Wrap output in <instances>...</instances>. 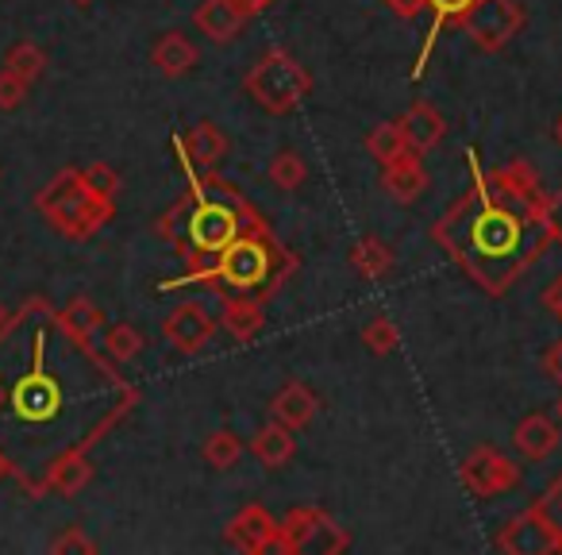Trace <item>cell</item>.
Returning <instances> with one entry per match:
<instances>
[{
	"label": "cell",
	"mask_w": 562,
	"mask_h": 555,
	"mask_svg": "<svg viewBox=\"0 0 562 555\" xmlns=\"http://www.w3.org/2000/svg\"><path fill=\"white\" fill-rule=\"evenodd\" d=\"M470 189L436 220L431 240L482 286L490 298H505L524 274L547 255V193L536 166L513 158L485 170L470 151Z\"/></svg>",
	"instance_id": "6da1fadb"
},
{
	"label": "cell",
	"mask_w": 562,
	"mask_h": 555,
	"mask_svg": "<svg viewBox=\"0 0 562 555\" xmlns=\"http://www.w3.org/2000/svg\"><path fill=\"white\" fill-rule=\"evenodd\" d=\"M181 170L189 178V189L178 204H170L158 217L155 232L178 247V255L186 258V274L181 278H189L212 255H220L235 235H243L250 224H258L262 212L220 174L196 170V166H181Z\"/></svg>",
	"instance_id": "7a4b0ae2"
},
{
	"label": "cell",
	"mask_w": 562,
	"mask_h": 555,
	"mask_svg": "<svg viewBox=\"0 0 562 555\" xmlns=\"http://www.w3.org/2000/svg\"><path fill=\"white\" fill-rule=\"evenodd\" d=\"M297 255H293L278 235L270 232L266 220L250 224L243 235H235L220 255H212L189 278H173L162 282V290H178V286H209V290H232V293H255V298H270L281 290V282H290V274L297 270Z\"/></svg>",
	"instance_id": "3957f363"
},
{
	"label": "cell",
	"mask_w": 562,
	"mask_h": 555,
	"mask_svg": "<svg viewBox=\"0 0 562 555\" xmlns=\"http://www.w3.org/2000/svg\"><path fill=\"white\" fill-rule=\"evenodd\" d=\"M35 209H40L43 220H47L55 232H63L66 240H89V235H97L116 217V201L97 197L93 189L86 186L81 170H74V166L58 170L55 178L40 189Z\"/></svg>",
	"instance_id": "277c9868"
},
{
	"label": "cell",
	"mask_w": 562,
	"mask_h": 555,
	"mask_svg": "<svg viewBox=\"0 0 562 555\" xmlns=\"http://www.w3.org/2000/svg\"><path fill=\"white\" fill-rule=\"evenodd\" d=\"M243 89H247V97L262 112H270V116H290V112H297V104L308 97L313 78H308V70L285 47H270L247 70Z\"/></svg>",
	"instance_id": "5b68a950"
},
{
	"label": "cell",
	"mask_w": 562,
	"mask_h": 555,
	"mask_svg": "<svg viewBox=\"0 0 562 555\" xmlns=\"http://www.w3.org/2000/svg\"><path fill=\"white\" fill-rule=\"evenodd\" d=\"M4 406H12V417L20 424H35V429L55 424L63 417L66 386L58 382V375L47 370V329H40L32 336V367L12 382Z\"/></svg>",
	"instance_id": "8992f818"
},
{
	"label": "cell",
	"mask_w": 562,
	"mask_h": 555,
	"mask_svg": "<svg viewBox=\"0 0 562 555\" xmlns=\"http://www.w3.org/2000/svg\"><path fill=\"white\" fill-rule=\"evenodd\" d=\"M351 547V536L331 521V513L313 506H297L278 521V540L273 552L281 555H336Z\"/></svg>",
	"instance_id": "52a82bcc"
},
{
	"label": "cell",
	"mask_w": 562,
	"mask_h": 555,
	"mask_svg": "<svg viewBox=\"0 0 562 555\" xmlns=\"http://www.w3.org/2000/svg\"><path fill=\"white\" fill-rule=\"evenodd\" d=\"M459 27L467 40L485 55H497L520 35L524 27V4L520 0H474L459 16Z\"/></svg>",
	"instance_id": "ba28073f"
},
{
	"label": "cell",
	"mask_w": 562,
	"mask_h": 555,
	"mask_svg": "<svg viewBox=\"0 0 562 555\" xmlns=\"http://www.w3.org/2000/svg\"><path fill=\"white\" fill-rule=\"evenodd\" d=\"M459 478H462V490L474 493V498H501V493L516 490L524 475L508 455H501L497 447L482 444L462 459Z\"/></svg>",
	"instance_id": "9c48e42d"
},
{
	"label": "cell",
	"mask_w": 562,
	"mask_h": 555,
	"mask_svg": "<svg viewBox=\"0 0 562 555\" xmlns=\"http://www.w3.org/2000/svg\"><path fill=\"white\" fill-rule=\"evenodd\" d=\"M162 336L173 352L196 355L212 344V336H216V321H212L209 309L196 306V301H181V306L170 309V317L162 321Z\"/></svg>",
	"instance_id": "30bf717a"
},
{
	"label": "cell",
	"mask_w": 562,
	"mask_h": 555,
	"mask_svg": "<svg viewBox=\"0 0 562 555\" xmlns=\"http://www.w3.org/2000/svg\"><path fill=\"white\" fill-rule=\"evenodd\" d=\"M173 151H178V166H196V170H216L232 151V140L224 127L212 120H196L189 132L173 135Z\"/></svg>",
	"instance_id": "8fae6325"
},
{
	"label": "cell",
	"mask_w": 562,
	"mask_h": 555,
	"mask_svg": "<svg viewBox=\"0 0 562 555\" xmlns=\"http://www.w3.org/2000/svg\"><path fill=\"white\" fill-rule=\"evenodd\" d=\"M497 552H508V555H547V552H562V544H559V536L547 529L543 517L536 513V506H528L524 513H516L513 521L501 524Z\"/></svg>",
	"instance_id": "7c38bea8"
},
{
	"label": "cell",
	"mask_w": 562,
	"mask_h": 555,
	"mask_svg": "<svg viewBox=\"0 0 562 555\" xmlns=\"http://www.w3.org/2000/svg\"><path fill=\"white\" fill-rule=\"evenodd\" d=\"M224 540L235 547V552H247V555L273 552V540H278V521L270 517V509L243 506L239 513L227 521Z\"/></svg>",
	"instance_id": "4fadbf2b"
},
{
	"label": "cell",
	"mask_w": 562,
	"mask_h": 555,
	"mask_svg": "<svg viewBox=\"0 0 562 555\" xmlns=\"http://www.w3.org/2000/svg\"><path fill=\"white\" fill-rule=\"evenodd\" d=\"M220 324H224V332L235 340V344H250V340H258V332L266 329L262 298H255V293H232V298H224Z\"/></svg>",
	"instance_id": "5bb4252c"
},
{
	"label": "cell",
	"mask_w": 562,
	"mask_h": 555,
	"mask_svg": "<svg viewBox=\"0 0 562 555\" xmlns=\"http://www.w3.org/2000/svg\"><path fill=\"white\" fill-rule=\"evenodd\" d=\"M559 424L547 413H528L520 424L513 429V447L520 452L524 463H543L547 455L559 447Z\"/></svg>",
	"instance_id": "9a60e30c"
},
{
	"label": "cell",
	"mask_w": 562,
	"mask_h": 555,
	"mask_svg": "<svg viewBox=\"0 0 562 555\" xmlns=\"http://www.w3.org/2000/svg\"><path fill=\"white\" fill-rule=\"evenodd\" d=\"M397 124H401V132H405L408 147H413L416 155H424V151L439 147V143H443V135H447V120H443V112H436L428 101L408 104L405 116H401Z\"/></svg>",
	"instance_id": "2e32d148"
},
{
	"label": "cell",
	"mask_w": 562,
	"mask_h": 555,
	"mask_svg": "<svg viewBox=\"0 0 562 555\" xmlns=\"http://www.w3.org/2000/svg\"><path fill=\"white\" fill-rule=\"evenodd\" d=\"M316 409H321V398H316L305 382L281 386V390L273 393V401H270V417L278 424H285V429H293V432L305 429V424H313Z\"/></svg>",
	"instance_id": "e0dca14e"
},
{
	"label": "cell",
	"mask_w": 562,
	"mask_h": 555,
	"mask_svg": "<svg viewBox=\"0 0 562 555\" xmlns=\"http://www.w3.org/2000/svg\"><path fill=\"white\" fill-rule=\"evenodd\" d=\"M55 329L74 344H93L97 332H104V309L89 298H74L55 313Z\"/></svg>",
	"instance_id": "ac0fdd59"
},
{
	"label": "cell",
	"mask_w": 562,
	"mask_h": 555,
	"mask_svg": "<svg viewBox=\"0 0 562 555\" xmlns=\"http://www.w3.org/2000/svg\"><path fill=\"white\" fill-rule=\"evenodd\" d=\"M382 181H385V189H390L393 201L413 204L416 197H424V189H428V170H424L416 151H405L397 163L382 166Z\"/></svg>",
	"instance_id": "d6986e66"
},
{
	"label": "cell",
	"mask_w": 562,
	"mask_h": 555,
	"mask_svg": "<svg viewBox=\"0 0 562 555\" xmlns=\"http://www.w3.org/2000/svg\"><path fill=\"white\" fill-rule=\"evenodd\" d=\"M150 63H155V70L162 74V78L178 81L201 63V55H196V47L189 43V35L166 32V35H158V43L150 47Z\"/></svg>",
	"instance_id": "ffe728a7"
},
{
	"label": "cell",
	"mask_w": 562,
	"mask_h": 555,
	"mask_svg": "<svg viewBox=\"0 0 562 555\" xmlns=\"http://www.w3.org/2000/svg\"><path fill=\"white\" fill-rule=\"evenodd\" d=\"M193 24H196V32L209 35L212 43H232L235 35L243 32L247 16L235 12L227 0H201V4L193 9Z\"/></svg>",
	"instance_id": "44dd1931"
},
{
	"label": "cell",
	"mask_w": 562,
	"mask_h": 555,
	"mask_svg": "<svg viewBox=\"0 0 562 555\" xmlns=\"http://www.w3.org/2000/svg\"><path fill=\"white\" fill-rule=\"evenodd\" d=\"M250 455H255L258 463H262L266 470H281L285 463L297 455V440H293V429H285V424H266L262 432H258L255 440H250Z\"/></svg>",
	"instance_id": "7402d4cb"
},
{
	"label": "cell",
	"mask_w": 562,
	"mask_h": 555,
	"mask_svg": "<svg viewBox=\"0 0 562 555\" xmlns=\"http://www.w3.org/2000/svg\"><path fill=\"white\" fill-rule=\"evenodd\" d=\"M347 263L355 266V270L367 278V282H382L385 274L393 270V251H390V243H382V240H374V235H367V240H359L351 251H347Z\"/></svg>",
	"instance_id": "603a6c76"
},
{
	"label": "cell",
	"mask_w": 562,
	"mask_h": 555,
	"mask_svg": "<svg viewBox=\"0 0 562 555\" xmlns=\"http://www.w3.org/2000/svg\"><path fill=\"white\" fill-rule=\"evenodd\" d=\"M367 151H370V158H374L378 166H390V163H397V158L405 155V151H413V147H408V140H405V132H401L397 120H382V124L370 127Z\"/></svg>",
	"instance_id": "cb8c5ba5"
},
{
	"label": "cell",
	"mask_w": 562,
	"mask_h": 555,
	"mask_svg": "<svg viewBox=\"0 0 562 555\" xmlns=\"http://www.w3.org/2000/svg\"><path fill=\"white\" fill-rule=\"evenodd\" d=\"M4 70L16 74V78H24L27 86H35V81L47 74V51H43L40 43H32V40L12 43L9 55H4Z\"/></svg>",
	"instance_id": "d4e9b609"
},
{
	"label": "cell",
	"mask_w": 562,
	"mask_h": 555,
	"mask_svg": "<svg viewBox=\"0 0 562 555\" xmlns=\"http://www.w3.org/2000/svg\"><path fill=\"white\" fill-rule=\"evenodd\" d=\"M470 4H474V0H428V9L436 12V24H431L428 40H424L420 58H416V70H413V78H416V81L424 78V66H428L431 47H436V40H439V32H443V24H459V16L470 9Z\"/></svg>",
	"instance_id": "484cf974"
},
{
	"label": "cell",
	"mask_w": 562,
	"mask_h": 555,
	"mask_svg": "<svg viewBox=\"0 0 562 555\" xmlns=\"http://www.w3.org/2000/svg\"><path fill=\"white\" fill-rule=\"evenodd\" d=\"M243 440L235 436V432H227V429H220V432H212L209 440H204V447H201V455H204V463H209L212 470H232L235 463L243 459Z\"/></svg>",
	"instance_id": "4316f807"
},
{
	"label": "cell",
	"mask_w": 562,
	"mask_h": 555,
	"mask_svg": "<svg viewBox=\"0 0 562 555\" xmlns=\"http://www.w3.org/2000/svg\"><path fill=\"white\" fill-rule=\"evenodd\" d=\"M143 332L135 329V324H112L109 332H104V355H109L112 363H132V359H139L143 355Z\"/></svg>",
	"instance_id": "83f0119b"
},
{
	"label": "cell",
	"mask_w": 562,
	"mask_h": 555,
	"mask_svg": "<svg viewBox=\"0 0 562 555\" xmlns=\"http://www.w3.org/2000/svg\"><path fill=\"white\" fill-rule=\"evenodd\" d=\"M270 181L278 189H285V193H293V189H301L308 181V163L297 151H278L270 158Z\"/></svg>",
	"instance_id": "f1b7e54d"
},
{
	"label": "cell",
	"mask_w": 562,
	"mask_h": 555,
	"mask_svg": "<svg viewBox=\"0 0 562 555\" xmlns=\"http://www.w3.org/2000/svg\"><path fill=\"white\" fill-rule=\"evenodd\" d=\"M362 344H367V352L370 355H393L397 352V344H401V329L393 324V317H385V313H378L374 321H367V329H362Z\"/></svg>",
	"instance_id": "f546056e"
},
{
	"label": "cell",
	"mask_w": 562,
	"mask_h": 555,
	"mask_svg": "<svg viewBox=\"0 0 562 555\" xmlns=\"http://www.w3.org/2000/svg\"><path fill=\"white\" fill-rule=\"evenodd\" d=\"M536 513L547 521V529L559 536V544H562V475L554 478L551 486H547L543 493H539V501H536Z\"/></svg>",
	"instance_id": "4dcf8cb0"
},
{
	"label": "cell",
	"mask_w": 562,
	"mask_h": 555,
	"mask_svg": "<svg viewBox=\"0 0 562 555\" xmlns=\"http://www.w3.org/2000/svg\"><path fill=\"white\" fill-rule=\"evenodd\" d=\"M81 178H86V186L93 189L97 197H109V201H116V193H120V174L112 170L109 163H89V166H81Z\"/></svg>",
	"instance_id": "1f68e13d"
},
{
	"label": "cell",
	"mask_w": 562,
	"mask_h": 555,
	"mask_svg": "<svg viewBox=\"0 0 562 555\" xmlns=\"http://www.w3.org/2000/svg\"><path fill=\"white\" fill-rule=\"evenodd\" d=\"M27 81L24 78H16V74H9V70H0V112H16L20 104L27 101Z\"/></svg>",
	"instance_id": "d6a6232c"
},
{
	"label": "cell",
	"mask_w": 562,
	"mask_h": 555,
	"mask_svg": "<svg viewBox=\"0 0 562 555\" xmlns=\"http://www.w3.org/2000/svg\"><path fill=\"white\" fill-rule=\"evenodd\" d=\"M50 552H58V555H66V552H97V544L93 540L86 536V532L78 529V524H70V529L63 532V536L55 540V544H50Z\"/></svg>",
	"instance_id": "836d02e7"
},
{
	"label": "cell",
	"mask_w": 562,
	"mask_h": 555,
	"mask_svg": "<svg viewBox=\"0 0 562 555\" xmlns=\"http://www.w3.org/2000/svg\"><path fill=\"white\" fill-rule=\"evenodd\" d=\"M539 363H543V375L551 378V382H559V386H562V336L554 340L551 347H547L543 359H539Z\"/></svg>",
	"instance_id": "e575fe53"
},
{
	"label": "cell",
	"mask_w": 562,
	"mask_h": 555,
	"mask_svg": "<svg viewBox=\"0 0 562 555\" xmlns=\"http://www.w3.org/2000/svg\"><path fill=\"white\" fill-rule=\"evenodd\" d=\"M547 227H551V240L562 243V189L547 193Z\"/></svg>",
	"instance_id": "d590c367"
},
{
	"label": "cell",
	"mask_w": 562,
	"mask_h": 555,
	"mask_svg": "<svg viewBox=\"0 0 562 555\" xmlns=\"http://www.w3.org/2000/svg\"><path fill=\"white\" fill-rule=\"evenodd\" d=\"M385 4H390V12L401 20H420L424 12H428V0H385Z\"/></svg>",
	"instance_id": "8d00e7d4"
},
{
	"label": "cell",
	"mask_w": 562,
	"mask_h": 555,
	"mask_svg": "<svg viewBox=\"0 0 562 555\" xmlns=\"http://www.w3.org/2000/svg\"><path fill=\"white\" fill-rule=\"evenodd\" d=\"M543 309L554 317V321H562V274L554 278L551 286H547V293H543Z\"/></svg>",
	"instance_id": "74e56055"
},
{
	"label": "cell",
	"mask_w": 562,
	"mask_h": 555,
	"mask_svg": "<svg viewBox=\"0 0 562 555\" xmlns=\"http://www.w3.org/2000/svg\"><path fill=\"white\" fill-rule=\"evenodd\" d=\"M227 4H232L235 12H243V16H258V12H266L273 4V0H227Z\"/></svg>",
	"instance_id": "f35d334b"
},
{
	"label": "cell",
	"mask_w": 562,
	"mask_h": 555,
	"mask_svg": "<svg viewBox=\"0 0 562 555\" xmlns=\"http://www.w3.org/2000/svg\"><path fill=\"white\" fill-rule=\"evenodd\" d=\"M0 478H20V482H24V490H32V478H27L4 452H0Z\"/></svg>",
	"instance_id": "ab89813d"
},
{
	"label": "cell",
	"mask_w": 562,
	"mask_h": 555,
	"mask_svg": "<svg viewBox=\"0 0 562 555\" xmlns=\"http://www.w3.org/2000/svg\"><path fill=\"white\" fill-rule=\"evenodd\" d=\"M554 143H559V147H562V116L554 120Z\"/></svg>",
	"instance_id": "60d3db41"
},
{
	"label": "cell",
	"mask_w": 562,
	"mask_h": 555,
	"mask_svg": "<svg viewBox=\"0 0 562 555\" xmlns=\"http://www.w3.org/2000/svg\"><path fill=\"white\" fill-rule=\"evenodd\" d=\"M4 401H9V390H4V378H0V406H4Z\"/></svg>",
	"instance_id": "b9f144b4"
},
{
	"label": "cell",
	"mask_w": 562,
	"mask_h": 555,
	"mask_svg": "<svg viewBox=\"0 0 562 555\" xmlns=\"http://www.w3.org/2000/svg\"><path fill=\"white\" fill-rule=\"evenodd\" d=\"M4 321H9V309H4V306H0V324H4Z\"/></svg>",
	"instance_id": "7bdbcfd3"
},
{
	"label": "cell",
	"mask_w": 562,
	"mask_h": 555,
	"mask_svg": "<svg viewBox=\"0 0 562 555\" xmlns=\"http://www.w3.org/2000/svg\"><path fill=\"white\" fill-rule=\"evenodd\" d=\"M554 413H559V421H562V398H559V401H554Z\"/></svg>",
	"instance_id": "ee69618b"
},
{
	"label": "cell",
	"mask_w": 562,
	"mask_h": 555,
	"mask_svg": "<svg viewBox=\"0 0 562 555\" xmlns=\"http://www.w3.org/2000/svg\"><path fill=\"white\" fill-rule=\"evenodd\" d=\"M74 4H93V0H74Z\"/></svg>",
	"instance_id": "f6af8a7d"
}]
</instances>
